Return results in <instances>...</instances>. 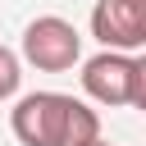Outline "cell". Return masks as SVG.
Segmentation results:
<instances>
[{
    "label": "cell",
    "instance_id": "4",
    "mask_svg": "<svg viewBox=\"0 0 146 146\" xmlns=\"http://www.w3.org/2000/svg\"><path fill=\"white\" fill-rule=\"evenodd\" d=\"M91 36L105 50H146V0H96L91 9Z\"/></svg>",
    "mask_w": 146,
    "mask_h": 146
},
{
    "label": "cell",
    "instance_id": "5",
    "mask_svg": "<svg viewBox=\"0 0 146 146\" xmlns=\"http://www.w3.org/2000/svg\"><path fill=\"white\" fill-rule=\"evenodd\" d=\"M18 82H23V59L9 46H0V100H14L18 96Z\"/></svg>",
    "mask_w": 146,
    "mask_h": 146
},
{
    "label": "cell",
    "instance_id": "3",
    "mask_svg": "<svg viewBox=\"0 0 146 146\" xmlns=\"http://www.w3.org/2000/svg\"><path fill=\"white\" fill-rule=\"evenodd\" d=\"M23 59L41 73H68L82 59V32L59 14H41L23 27Z\"/></svg>",
    "mask_w": 146,
    "mask_h": 146
},
{
    "label": "cell",
    "instance_id": "2",
    "mask_svg": "<svg viewBox=\"0 0 146 146\" xmlns=\"http://www.w3.org/2000/svg\"><path fill=\"white\" fill-rule=\"evenodd\" d=\"M82 91L96 105L141 110L146 105V59L128 50H100L82 64Z\"/></svg>",
    "mask_w": 146,
    "mask_h": 146
},
{
    "label": "cell",
    "instance_id": "6",
    "mask_svg": "<svg viewBox=\"0 0 146 146\" xmlns=\"http://www.w3.org/2000/svg\"><path fill=\"white\" fill-rule=\"evenodd\" d=\"M82 146H110V141H100V137H91V141H82Z\"/></svg>",
    "mask_w": 146,
    "mask_h": 146
},
{
    "label": "cell",
    "instance_id": "1",
    "mask_svg": "<svg viewBox=\"0 0 146 146\" xmlns=\"http://www.w3.org/2000/svg\"><path fill=\"white\" fill-rule=\"evenodd\" d=\"M9 128L23 146H82L100 137V114L68 91H27L9 110Z\"/></svg>",
    "mask_w": 146,
    "mask_h": 146
}]
</instances>
